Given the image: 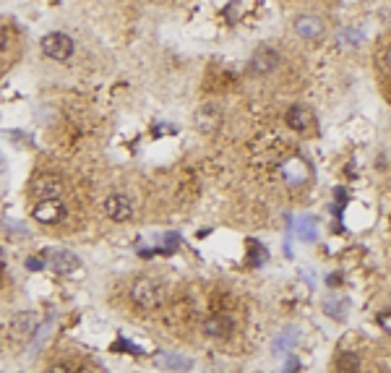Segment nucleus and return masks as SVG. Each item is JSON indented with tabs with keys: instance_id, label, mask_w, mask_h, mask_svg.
I'll return each mask as SVG.
<instances>
[{
	"instance_id": "nucleus-13",
	"label": "nucleus",
	"mask_w": 391,
	"mask_h": 373,
	"mask_svg": "<svg viewBox=\"0 0 391 373\" xmlns=\"http://www.w3.org/2000/svg\"><path fill=\"white\" fill-rule=\"evenodd\" d=\"M324 308H326V313H329L331 318H336V321H344V318H347V300H344L342 295L326 297V300H324Z\"/></svg>"
},
{
	"instance_id": "nucleus-4",
	"label": "nucleus",
	"mask_w": 391,
	"mask_h": 373,
	"mask_svg": "<svg viewBox=\"0 0 391 373\" xmlns=\"http://www.w3.org/2000/svg\"><path fill=\"white\" fill-rule=\"evenodd\" d=\"M104 214L115 222H126L133 214V201L128 196H123V193H115V196H110L104 201Z\"/></svg>"
},
{
	"instance_id": "nucleus-8",
	"label": "nucleus",
	"mask_w": 391,
	"mask_h": 373,
	"mask_svg": "<svg viewBox=\"0 0 391 373\" xmlns=\"http://www.w3.org/2000/svg\"><path fill=\"white\" fill-rule=\"evenodd\" d=\"M31 193L37 196L40 201H50V199H58L60 193V180L52 175H40L37 180L31 183Z\"/></svg>"
},
{
	"instance_id": "nucleus-10",
	"label": "nucleus",
	"mask_w": 391,
	"mask_h": 373,
	"mask_svg": "<svg viewBox=\"0 0 391 373\" xmlns=\"http://www.w3.org/2000/svg\"><path fill=\"white\" fill-rule=\"evenodd\" d=\"M219 120H222V115L217 113V107H211V104H206V107H201L199 113L193 115V123H196V128H199V131H204V133L214 131V128L219 126Z\"/></svg>"
},
{
	"instance_id": "nucleus-20",
	"label": "nucleus",
	"mask_w": 391,
	"mask_h": 373,
	"mask_svg": "<svg viewBox=\"0 0 391 373\" xmlns=\"http://www.w3.org/2000/svg\"><path fill=\"white\" fill-rule=\"evenodd\" d=\"M378 324H381V329H386V331L391 334V311H388V313H381V316H378Z\"/></svg>"
},
{
	"instance_id": "nucleus-2",
	"label": "nucleus",
	"mask_w": 391,
	"mask_h": 373,
	"mask_svg": "<svg viewBox=\"0 0 391 373\" xmlns=\"http://www.w3.org/2000/svg\"><path fill=\"white\" fill-rule=\"evenodd\" d=\"M42 52L52 60L65 63V60L73 58V40H70L68 34H63V31H50L42 40Z\"/></svg>"
},
{
	"instance_id": "nucleus-9",
	"label": "nucleus",
	"mask_w": 391,
	"mask_h": 373,
	"mask_svg": "<svg viewBox=\"0 0 391 373\" xmlns=\"http://www.w3.org/2000/svg\"><path fill=\"white\" fill-rule=\"evenodd\" d=\"M282 177H284V180H287L290 185L305 183V180H308V165H305L300 157H292V159H287V162L282 165Z\"/></svg>"
},
{
	"instance_id": "nucleus-3",
	"label": "nucleus",
	"mask_w": 391,
	"mask_h": 373,
	"mask_svg": "<svg viewBox=\"0 0 391 373\" xmlns=\"http://www.w3.org/2000/svg\"><path fill=\"white\" fill-rule=\"evenodd\" d=\"M232 329H235V324L227 313H211L204 321V334L211 337V340H227L232 334Z\"/></svg>"
},
{
	"instance_id": "nucleus-22",
	"label": "nucleus",
	"mask_w": 391,
	"mask_h": 373,
	"mask_svg": "<svg viewBox=\"0 0 391 373\" xmlns=\"http://www.w3.org/2000/svg\"><path fill=\"white\" fill-rule=\"evenodd\" d=\"M297 365H300V363H297V358H290V360H287V368H284V373H295V370H297Z\"/></svg>"
},
{
	"instance_id": "nucleus-21",
	"label": "nucleus",
	"mask_w": 391,
	"mask_h": 373,
	"mask_svg": "<svg viewBox=\"0 0 391 373\" xmlns=\"http://www.w3.org/2000/svg\"><path fill=\"white\" fill-rule=\"evenodd\" d=\"M112 350H128V352H136V355H141V350H138V347H133V345H128L126 340H120L118 345H112Z\"/></svg>"
},
{
	"instance_id": "nucleus-19",
	"label": "nucleus",
	"mask_w": 391,
	"mask_h": 373,
	"mask_svg": "<svg viewBox=\"0 0 391 373\" xmlns=\"http://www.w3.org/2000/svg\"><path fill=\"white\" fill-rule=\"evenodd\" d=\"M26 269H31V272H40V269H45V261L42 258H26Z\"/></svg>"
},
{
	"instance_id": "nucleus-16",
	"label": "nucleus",
	"mask_w": 391,
	"mask_h": 373,
	"mask_svg": "<svg viewBox=\"0 0 391 373\" xmlns=\"http://www.w3.org/2000/svg\"><path fill=\"white\" fill-rule=\"evenodd\" d=\"M31 329H34V318H29L26 313L16 318V324H13V331H19V337H24V334H31Z\"/></svg>"
},
{
	"instance_id": "nucleus-14",
	"label": "nucleus",
	"mask_w": 391,
	"mask_h": 373,
	"mask_svg": "<svg viewBox=\"0 0 391 373\" xmlns=\"http://www.w3.org/2000/svg\"><path fill=\"white\" fill-rule=\"evenodd\" d=\"M295 342H297V329H284V331L277 334V340H274L271 350H274V355H284L287 350L295 347Z\"/></svg>"
},
{
	"instance_id": "nucleus-5",
	"label": "nucleus",
	"mask_w": 391,
	"mask_h": 373,
	"mask_svg": "<svg viewBox=\"0 0 391 373\" xmlns=\"http://www.w3.org/2000/svg\"><path fill=\"white\" fill-rule=\"evenodd\" d=\"M34 219L42 222V225H55L65 217V206L58 201V199H50V201H40L37 206H34Z\"/></svg>"
},
{
	"instance_id": "nucleus-23",
	"label": "nucleus",
	"mask_w": 391,
	"mask_h": 373,
	"mask_svg": "<svg viewBox=\"0 0 391 373\" xmlns=\"http://www.w3.org/2000/svg\"><path fill=\"white\" fill-rule=\"evenodd\" d=\"M47 373H70V370H68L65 365H50V368H47Z\"/></svg>"
},
{
	"instance_id": "nucleus-17",
	"label": "nucleus",
	"mask_w": 391,
	"mask_h": 373,
	"mask_svg": "<svg viewBox=\"0 0 391 373\" xmlns=\"http://www.w3.org/2000/svg\"><path fill=\"white\" fill-rule=\"evenodd\" d=\"M339 368H342V370H349V368L355 370V368H358V360L352 358V352H342V358H339Z\"/></svg>"
},
{
	"instance_id": "nucleus-15",
	"label": "nucleus",
	"mask_w": 391,
	"mask_h": 373,
	"mask_svg": "<svg viewBox=\"0 0 391 373\" xmlns=\"http://www.w3.org/2000/svg\"><path fill=\"white\" fill-rule=\"evenodd\" d=\"M159 365H162V368H170V370H180V373H185V370L193 368V363H190L188 358H183V355H175V352H162Z\"/></svg>"
},
{
	"instance_id": "nucleus-7",
	"label": "nucleus",
	"mask_w": 391,
	"mask_h": 373,
	"mask_svg": "<svg viewBox=\"0 0 391 373\" xmlns=\"http://www.w3.org/2000/svg\"><path fill=\"white\" fill-rule=\"evenodd\" d=\"M279 65V55L271 50V47H258L253 52V58H251V70L256 76H266V73H271V70H277Z\"/></svg>"
},
{
	"instance_id": "nucleus-24",
	"label": "nucleus",
	"mask_w": 391,
	"mask_h": 373,
	"mask_svg": "<svg viewBox=\"0 0 391 373\" xmlns=\"http://www.w3.org/2000/svg\"><path fill=\"white\" fill-rule=\"evenodd\" d=\"M386 63H388V68H391V50L386 52Z\"/></svg>"
},
{
	"instance_id": "nucleus-1",
	"label": "nucleus",
	"mask_w": 391,
	"mask_h": 373,
	"mask_svg": "<svg viewBox=\"0 0 391 373\" xmlns=\"http://www.w3.org/2000/svg\"><path fill=\"white\" fill-rule=\"evenodd\" d=\"M162 297H165L162 285L154 282L151 277H141V279H136L131 285V300L138 308H144V311H154L159 303H162Z\"/></svg>"
},
{
	"instance_id": "nucleus-11",
	"label": "nucleus",
	"mask_w": 391,
	"mask_h": 373,
	"mask_svg": "<svg viewBox=\"0 0 391 373\" xmlns=\"http://www.w3.org/2000/svg\"><path fill=\"white\" fill-rule=\"evenodd\" d=\"M310 123H313V115H310V110L305 107V104H292V107L287 110V126L292 131H305Z\"/></svg>"
},
{
	"instance_id": "nucleus-12",
	"label": "nucleus",
	"mask_w": 391,
	"mask_h": 373,
	"mask_svg": "<svg viewBox=\"0 0 391 373\" xmlns=\"http://www.w3.org/2000/svg\"><path fill=\"white\" fill-rule=\"evenodd\" d=\"M295 31L305 40H318L324 34V24L316 19V16H300L295 21Z\"/></svg>"
},
{
	"instance_id": "nucleus-18",
	"label": "nucleus",
	"mask_w": 391,
	"mask_h": 373,
	"mask_svg": "<svg viewBox=\"0 0 391 373\" xmlns=\"http://www.w3.org/2000/svg\"><path fill=\"white\" fill-rule=\"evenodd\" d=\"M300 240H316V233H313V227H310V222L305 219V225H300Z\"/></svg>"
},
{
	"instance_id": "nucleus-6",
	"label": "nucleus",
	"mask_w": 391,
	"mask_h": 373,
	"mask_svg": "<svg viewBox=\"0 0 391 373\" xmlns=\"http://www.w3.org/2000/svg\"><path fill=\"white\" fill-rule=\"evenodd\" d=\"M47 266L52 272H58V274H73L76 269H81V261L70 251H50L47 253Z\"/></svg>"
}]
</instances>
